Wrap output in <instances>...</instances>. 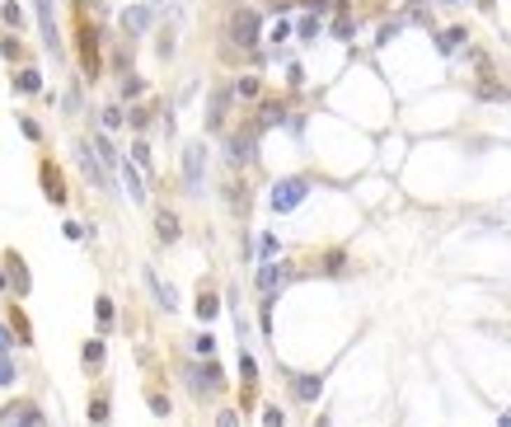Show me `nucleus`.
Wrapping results in <instances>:
<instances>
[{"mask_svg":"<svg viewBox=\"0 0 511 427\" xmlns=\"http://www.w3.org/2000/svg\"><path fill=\"white\" fill-rule=\"evenodd\" d=\"M258 29H263L258 24V10H234L230 15V43L234 48H253L258 43Z\"/></svg>","mask_w":511,"mask_h":427,"instance_id":"1","label":"nucleus"},{"mask_svg":"<svg viewBox=\"0 0 511 427\" xmlns=\"http://www.w3.org/2000/svg\"><path fill=\"white\" fill-rule=\"evenodd\" d=\"M305 192H310V178H281L277 188H272V211H291V206H300Z\"/></svg>","mask_w":511,"mask_h":427,"instance_id":"2","label":"nucleus"},{"mask_svg":"<svg viewBox=\"0 0 511 427\" xmlns=\"http://www.w3.org/2000/svg\"><path fill=\"white\" fill-rule=\"evenodd\" d=\"M183 178H188V192H202V178H206V146H188L183 150Z\"/></svg>","mask_w":511,"mask_h":427,"instance_id":"3","label":"nucleus"},{"mask_svg":"<svg viewBox=\"0 0 511 427\" xmlns=\"http://www.w3.org/2000/svg\"><path fill=\"white\" fill-rule=\"evenodd\" d=\"M38 5V29H43L47 52H62V38H57V19H52V0H33Z\"/></svg>","mask_w":511,"mask_h":427,"instance_id":"4","label":"nucleus"},{"mask_svg":"<svg viewBox=\"0 0 511 427\" xmlns=\"http://www.w3.org/2000/svg\"><path fill=\"white\" fill-rule=\"evenodd\" d=\"M0 427H43V413H38V404H15V409H5Z\"/></svg>","mask_w":511,"mask_h":427,"instance_id":"5","label":"nucleus"},{"mask_svg":"<svg viewBox=\"0 0 511 427\" xmlns=\"http://www.w3.org/2000/svg\"><path fill=\"white\" fill-rule=\"evenodd\" d=\"M5 282L15 286V296H29V268H24V258L19 253H5Z\"/></svg>","mask_w":511,"mask_h":427,"instance_id":"6","label":"nucleus"},{"mask_svg":"<svg viewBox=\"0 0 511 427\" xmlns=\"http://www.w3.org/2000/svg\"><path fill=\"white\" fill-rule=\"evenodd\" d=\"M188 385L197 390V395H206V390H220V366L216 362H206V366H197L192 376H188Z\"/></svg>","mask_w":511,"mask_h":427,"instance_id":"7","label":"nucleus"},{"mask_svg":"<svg viewBox=\"0 0 511 427\" xmlns=\"http://www.w3.org/2000/svg\"><path fill=\"white\" fill-rule=\"evenodd\" d=\"M225 155H230L234 164H244V160H253V132H234L230 141H225Z\"/></svg>","mask_w":511,"mask_h":427,"instance_id":"8","label":"nucleus"},{"mask_svg":"<svg viewBox=\"0 0 511 427\" xmlns=\"http://www.w3.org/2000/svg\"><path fill=\"white\" fill-rule=\"evenodd\" d=\"M281 282H286V268H281V263H267V258H263V268H258V291H263V296H272Z\"/></svg>","mask_w":511,"mask_h":427,"instance_id":"9","label":"nucleus"},{"mask_svg":"<svg viewBox=\"0 0 511 427\" xmlns=\"http://www.w3.org/2000/svg\"><path fill=\"white\" fill-rule=\"evenodd\" d=\"M80 169L94 178V188H108V174H104V164H99V155H94L90 146H80Z\"/></svg>","mask_w":511,"mask_h":427,"instance_id":"10","label":"nucleus"},{"mask_svg":"<svg viewBox=\"0 0 511 427\" xmlns=\"http://www.w3.org/2000/svg\"><path fill=\"white\" fill-rule=\"evenodd\" d=\"M225 104H230V90H216V94H211V113H206V127H211V132L225 127Z\"/></svg>","mask_w":511,"mask_h":427,"instance_id":"11","label":"nucleus"},{"mask_svg":"<svg viewBox=\"0 0 511 427\" xmlns=\"http://www.w3.org/2000/svg\"><path fill=\"white\" fill-rule=\"evenodd\" d=\"M122 24H127V33H146V29H150V5H136V10H127Z\"/></svg>","mask_w":511,"mask_h":427,"instance_id":"12","label":"nucleus"},{"mask_svg":"<svg viewBox=\"0 0 511 427\" xmlns=\"http://www.w3.org/2000/svg\"><path fill=\"white\" fill-rule=\"evenodd\" d=\"M155 230H160L164 244H174V239H178V216H174V211H155Z\"/></svg>","mask_w":511,"mask_h":427,"instance_id":"13","label":"nucleus"},{"mask_svg":"<svg viewBox=\"0 0 511 427\" xmlns=\"http://www.w3.org/2000/svg\"><path fill=\"white\" fill-rule=\"evenodd\" d=\"M146 282H150V291L160 296V305H164V310H178V296H174V286H164L155 272H146Z\"/></svg>","mask_w":511,"mask_h":427,"instance_id":"14","label":"nucleus"},{"mask_svg":"<svg viewBox=\"0 0 511 427\" xmlns=\"http://www.w3.org/2000/svg\"><path fill=\"white\" fill-rule=\"evenodd\" d=\"M319 390H324V376H295V395L300 399H319Z\"/></svg>","mask_w":511,"mask_h":427,"instance_id":"15","label":"nucleus"},{"mask_svg":"<svg viewBox=\"0 0 511 427\" xmlns=\"http://www.w3.org/2000/svg\"><path fill=\"white\" fill-rule=\"evenodd\" d=\"M94 155H99V164H118V150H113V141L108 136H94V146H90Z\"/></svg>","mask_w":511,"mask_h":427,"instance_id":"16","label":"nucleus"},{"mask_svg":"<svg viewBox=\"0 0 511 427\" xmlns=\"http://www.w3.org/2000/svg\"><path fill=\"white\" fill-rule=\"evenodd\" d=\"M90 423H94V427L108 423V395H94V399H90Z\"/></svg>","mask_w":511,"mask_h":427,"instance_id":"17","label":"nucleus"},{"mask_svg":"<svg viewBox=\"0 0 511 427\" xmlns=\"http://www.w3.org/2000/svg\"><path fill=\"white\" fill-rule=\"evenodd\" d=\"M15 85L24 90V94H38V90H43V76H38V71H19Z\"/></svg>","mask_w":511,"mask_h":427,"instance_id":"18","label":"nucleus"},{"mask_svg":"<svg viewBox=\"0 0 511 427\" xmlns=\"http://www.w3.org/2000/svg\"><path fill=\"white\" fill-rule=\"evenodd\" d=\"M258 90H263V85H258V76H239V80H234V90H230V94H239V99H253Z\"/></svg>","mask_w":511,"mask_h":427,"instance_id":"19","label":"nucleus"},{"mask_svg":"<svg viewBox=\"0 0 511 427\" xmlns=\"http://www.w3.org/2000/svg\"><path fill=\"white\" fill-rule=\"evenodd\" d=\"M122 174H127V192H132V202H146V188H141V174L132 169V164H122Z\"/></svg>","mask_w":511,"mask_h":427,"instance_id":"20","label":"nucleus"},{"mask_svg":"<svg viewBox=\"0 0 511 427\" xmlns=\"http://www.w3.org/2000/svg\"><path fill=\"white\" fill-rule=\"evenodd\" d=\"M94 315H99V329H104V333L113 329V301H108V296H99V305H94Z\"/></svg>","mask_w":511,"mask_h":427,"instance_id":"21","label":"nucleus"},{"mask_svg":"<svg viewBox=\"0 0 511 427\" xmlns=\"http://www.w3.org/2000/svg\"><path fill=\"white\" fill-rule=\"evenodd\" d=\"M281 122V104H263L258 108V127H277Z\"/></svg>","mask_w":511,"mask_h":427,"instance_id":"22","label":"nucleus"},{"mask_svg":"<svg viewBox=\"0 0 511 427\" xmlns=\"http://www.w3.org/2000/svg\"><path fill=\"white\" fill-rule=\"evenodd\" d=\"M0 19H5L10 29H19V24H24V10H19V5H10V0H5V5H0Z\"/></svg>","mask_w":511,"mask_h":427,"instance_id":"23","label":"nucleus"},{"mask_svg":"<svg viewBox=\"0 0 511 427\" xmlns=\"http://www.w3.org/2000/svg\"><path fill=\"white\" fill-rule=\"evenodd\" d=\"M295 33H300L305 43H310V38H319V19H314V15H305L300 24H295Z\"/></svg>","mask_w":511,"mask_h":427,"instance_id":"24","label":"nucleus"},{"mask_svg":"<svg viewBox=\"0 0 511 427\" xmlns=\"http://www.w3.org/2000/svg\"><path fill=\"white\" fill-rule=\"evenodd\" d=\"M132 160H136L141 169H150V146H146V141H136V146H132Z\"/></svg>","mask_w":511,"mask_h":427,"instance_id":"25","label":"nucleus"},{"mask_svg":"<svg viewBox=\"0 0 511 427\" xmlns=\"http://www.w3.org/2000/svg\"><path fill=\"white\" fill-rule=\"evenodd\" d=\"M85 362H90V366L104 362V343H99V338H94V343H85Z\"/></svg>","mask_w":511,"mask_h":427,"instance_id":"26","label":"nucleus"},{"mask_svg":"<svg viewBox=\"0 0 511 427\" xmlns=\"http://www.w3.org/2000/svg\"><path fill=\"white\" fill-rule=\"evenodd\" d=\"M216 310H220L216 296H202V301H197V315H202V319H216Z\"/></svg>","mask_w":511,"mask_h":427,"instance_id":"27","label":"nucleus"},{"mask_svg":"<svg viewBox=\"0 0 511 427\" xmlns=\"http://www.w3.org/2000/svg\"><path fill=\"white\" fill-rule=\"evenodd\" d=\"M239 371H244V385H253V380H258V376H253L258 366H253V357H248V352H244V357H239Z\"/></svg>","mask_w":511,"mask_h":427,"instance_id":"28","label":"nucleus"},{"mask_svg":"<svg viewBox=\"0 0 511 427\" xmlns=\"http://www.w3.org/2000/svg\"><path fill=\"white\" fill-rule=\"evenodd\" d=\"M197 352H202V357H211V352H216V338H211V333H197Z\"/></svg>","mask_w":511,"mask_h":427,"instance_id":"29","label":"nucleus"},{"mask_svg":"<svg viewBox=\"0 0 511 427\" xmlns=\"http://www.w3.org/2000/svg\"><path fill=\"white\" fill-rule=\"evenodd\" d=\"M19 127H24V136H29V141H43V127L33 122V118H24V122H19Z\"/></svg>","mask_w":511,"mask_h":427,"instance_id":"30","label":"nucleus"},{"mask_svg":"<svg viewBox=\"0 0 511 427\" xmlns=\"http://www.w3.org/2000/svg\"><path fill=\"white\" fill-rule=\"evenodd\" d=\"M333 38H352V19L338 15V24H333Z\"/></svg>","mask_w":511,"mask_h":427,"instance_id":"31","label":"nucleus"},{"mask_svg":"<svg viewBox=\"0 0 511 427\" xmlns=\"http://www.w3.org/2000/svg\"><path fill=\"white\" fill-rule=\"evenodd\" d=\"M10 380H15V362H10V357H0V385H10Z\"/></svg>","mask_w":511,"mask_h":427,"instance_id":"32","label":"nucleus"},{"mask_svg":"<svg viewBox=\"0 0 511 427\" xmlns=\"http://www.w3.org/2000/svg\"><path fill=\"white\" fill-rule=\"evenodd\" d=\"M460 38H465V33H460V29H450L446 38H441V48H446V52H455V48H460Z\"/></svg>","mask_w":511,"mask_h":427,"instance_id":"33","label":"nucleus"},{"mask_svg":"<svg viewBox=\"0 0 511 427\" xmlns=\"http://www.w3.org/2000/svg\"><path fill=\"white\" fill-rule=\"evenodd\" d=\"M104 127H122V108H104Z\"/></svg>","mask_w":511,"mask_h":427,"instance_id":"34","label":"nucleus"},{"mask_svg":"<svg viewBox=\"0 0 511 427\" xmlns=\"http://www.w3.org/2000/svg\"><path fill=\"white\" fill-rule=\"evenodd\" d=\"M216 427H239V413H234V409H225V413L216 418Z\"/></svg>","mask_w":511,"mask_h":427,"instance_id":"35","label":"nucleus"},{"mask_svg":"<svg viewBox=\"0 0 511 427\" xmlns=\"http://www.w3.org/2000/svg\"><path fill=\"white\" fill-rule=\"evenodd\" d=\"M263 427H281V409H263Z\"/></svg>","mask_w":511,"mask_h":427,"instance_id":"36","label":"nucleus"},{"mask_svg":"<svg viewBox=\"0 0 511 427\" xmlns=\"http://www.w3.org/2000/svg\"><path fill=\"white\" fill-rule=\"evenodd\" d=\"M258 249H263V258H272V253H277V239L263 235V239H258Z\"/></svg>","mask_w":511,"mask_h":427,"instance_id":"37","label":"nucleus"},{"mask_svg":"<svg viewBox=\"0 0 511 427\" xmlns=\"http://www.w3.org/2000/svg\"><path fill=\"white\" fill-rule=\"evenodd\" d=\"M150 409H155L160 418H164V413H169V399H164V395H150Z\"/></svg>","mask_w":511,"mask_h":427,"instance_id":"38","label":"nucleus"},{"mask_svg":"<svg viewBox=\"0 0 511 427\" xmlns=\"http://www.w3.org/2000/svg\"><path fill=\"white\" fill-rule=\"evenodd\" d=\"M10 343H15V338H10V333L0 329V357H5V352H10Z\"/></svg>","mask_w":511,"mask_h":427,"instance_id":"39","label":"nucleus"},{"mask_svg":"<svg viewBox=\"0 0 511 427\" xmlns=\"http://www.w3.org/2000/svg\"><path fill=\"white\" fill-rule=\"evenodd\" d=\"M305 5H310V10H319V15L328 10V0H305Z\"/></svg>","mask_w":511,"mask_h":427,"instance_id":"40","label":"nucleus"},{"mask_svg":"<svg viewBox=\"0 0 511 427\" xmlns=\"http://www.w3.org/2000/svg\"><path fill=\"white\" fill-rule=\"evenodd\" d=\"M314 427H333V423H328V418H319V423H314Z\"/></svg>","mask_w":511,"mask_h":427,"instance_id":"41","label":"nucleus"},{"mask_svg":"<svg viewBox=\"0 0 511 427\" xmlns=\"http://www.w3.org/2000/svg\"><path fill=\"white\" fill-rule=\"evenodd\" d=\"M155 5H164V0H155Z\"/></svg>","mask_w":511,"mask_h":427,"instance_id":"42","label":"nucleus"}]
</instances>
